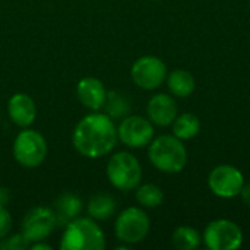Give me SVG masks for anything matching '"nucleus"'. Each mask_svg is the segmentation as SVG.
<instances>
[{
  "instance_id": "10",
  "label": "nucleus",
  "mask_w": 250,
  "mask_h": 250,
  "mask_svg": "<svg viewBox=\"0 0 250 250\" xmlns=\"http://www.w3.org/2000/svg\"><path fill=\"white\" fill-rule=\"evenodd\" d=\"M154 135V123L142 116H126L117 127L119 141L129 148L148 146Z\"/></svg>"
},
{
  "instance_id": "2",
  "label": "nucleus",
  "mask_w": 250,
  "mask_h": 250,
  "mask_svg": "<svg viewBox=\"0 0 250 250\" xmlns=\"http://www.w3.org/2000/svg\"><path fill=\"white\" fill-rule=\"evenodd\" d=\"M148 157L158 171L167 174L180 173L188 164V149L183 141L174 135L154 138L148 145Z\"/></svg>"
},
{
  "instance_id": "7",
  "label": "nucleus",
  "mask_w": 250,
  "mask_h": 250,
  "mask_svg": "<svg viewBox=\"0 0 250 250\" xmlns=\"http://www.w3.org/2000/svg\"><path fill=\"white\" fill-rule=\"evenodd\" d=\"M202 242L209 250H236L243 243V231L234 221L220 218L205 227Z\"/></svg>"
},
{
  "instance_id": "23",
  "label": "nucleus",
  "mask_w": 250,
  "mask_h": 250,
  "mask_svg": "<svg viewBox=\"0 0 250 250\" xmlns=\"http://www.w3.org/2000/svg\"><path fill=\"white\" fill-rule=\"evenodd\" d=\"M12 230V215L4 205H0V240L9 236Z\"/></svg>"
},
{
  "instance_id": "22",
  "label": "nucleus",
  "mask_w": 250,
  "mask_h": 250,
  "mask_svg": "<svg viewBox=\"0 0 250 250\" xmlns=\"http://www.w3.org/2000/svg\"><path fill=\"white\" fill-rule=\"evenodd\" d=\"M31 243L23 236V233H18L13 236H6L3 240H0V249L6 250H23L29 249Z\"/></svg>"
},
{
  "instance_id": "19",
  "label": "nucleus",
  "mask_w": 250,
  "mask_h": 250,
  "mask_svg": "<svg viewBox=\"0 0 250 250\" xmlns=\"http://www.w3.org/2000/svg\"><path fill=\"white\" fill-rule=\"evenodd\" d=\"M173 246L179 250H195L202 243V236L189 226H180L171 236Z\"/></svg>"
},
{
  "instance_id": "9",
  "label": "nucleus",
  "mask_w": 250,
  "mask_h": 250,
  "mask_svg": "<svg viewBox=\"0 0 250 250\" xmlns=\"http://www.w3.org/2000/svg\"><path fill=\"white\" fill-rule=\"evenodd\" d=\"M167 66L166 63L155 56L139 57L130 69L132 81L142 89L152 91L161 86L167 79Z\"/></svg>"
},
{
  "instance_id": "20",
  "label": "nucleus",
  "mask_w": 250,
  "mask_h": 250,
  "mask_svg": "<svg viewBox=\"0 0 250 250\" xmlns=\"http://www.w3.org/2000/svg\"><path fill=\"white\" fill-rule=\"evenodd\" d=\"M135 190V198L142 208H157L164 201V192L157 185H139Z\"/></svg>"
},
{
  "instance_id": "3",
  "label": "nucleus",
  "mask_w": 250,
  "mask_h": 250,
  "mask_svg": "<svg viewBox=\"0 0 250 250\" xmlns=\"http://www.w3.org/2000/svg\"><path fill=\"white\" fill-rule=\"evenodd\" d=\"M105 236L94 218L76 217L66 224L62 236V250H103Z\"/></svg>"
},
{
  "instance_id": "14",
  "label": "nucleus",
  "mask_w": 250,
  "mask_h": 250,
  "mask_svg": "<svg viewBox=\"0 0 250 250\" xmlns=\"http://www.w3.org/2000/svg\"><path fill=\"white\" fill-rule=\"evenodd\" d=\"M7 114L10 120L19 127H29L37 119L35 101L23 92L12 95L7 101Z\"/></svg>"
},
{
  "instance_id": "17",
  "label": "nucleus",
  "mask_w": 250,
  "mask_h": 250,
  "mask_svg": "<svg viewBox=\"0 0 250 250\" xmlns=\"http://www.w3.org/2000/svg\"><path fill=\"white\" fill-rule=\"evenodd\" d=\"M171 126H173V135L182 141H190L196 138L198 133L201 132V120L193 113L177 114Z\"/></svg>"
},
{
  "instance_id": "1",
  "label": "nucleus",
  "mask_w": 250,
  "mask_h": 250,
  "mask_svg": "<svg viewBox=\"0 0 250 250\" xmlns=\"http://www.w3.org/2000/svg\"><path fill=\"white\" fill-rule=\"evenodd\" d=\"M117 127L107 113L92 111L82 117L73 129L72 144L86 158H101L110 154L117 144Z\"/></svg>"
},
{
  "instance_id": "5",
  "label": "nucleus",
  "mask_w": 250,
  "mask_h": 250,
  "mask_svg": "<svg viewBox=\"0 0 250 250\" xmlns=\"http://www.w3.org/2000/svg\"><path fill=\"white\" fill-rule=\"evenodd\" d=\"M48 145L45 138L32 129H23L18 133L13 142L15 160L26 168H35L41 166L47 157Z\"/></svg>"
},
{
  "instance_id": "12",
  "label": "nucleus",
  "mask_w": 250,
  "mask_h": 250,
  "mask_svg": "<svg viewBox=\"0 0 250 250\" xmlns=\"http://www.w3.org/2000/svg\"><path fill=\"white\" fill-rule=\"evenodd\" d=\"M76 95L83 107L91 111H100L105 105L107 89L100 79L94 76H86L78 82Z\"/></svg>"
},
{
  "instance_id": "4",
  "label": "nucleus",
  "mask_w": 250,
  "mask_h": 250,
  "mask_svg": "<svg viewBox=\"0 0 250 250\" xmlns=\"http://www.w3.org/2000/svg\"><path fill=\"white\" fill-rule=\"evenodd\" d=\"M105 173L113 188L122 192L135 190L142 180V166L139 160L126 151L116 152L110 157Z\"/></svg>"
},
{
  "instance_id": "15",
  "label": "nucleus",
  "mask_w": 250,
  "mask_h": 250,
  "mask_svg": "<svg viewBox=\"0 0 250 250\" xmlns=\"http://www.w3.org/2000/svg\"><path fill=\"white\" fill-rule=\"evenodd\" d=\"M167 88L171 95L177 98H186L193 94L196 88V82L193 75L185 69H176L167 75Z\"/></svg>"
},
{
  "instance_id": "18",
  "label": "nucleus",
  "mask_w": 250,
  "mask_h": 250,
  "mask_svg": "<svg viewBox=\"0 0 250 250\" xmlns=\"http://www.w3.org/2000/svg\"><path fill=\"white\" fill-rule=\"evenodd\" d=\"M117 204L113 196L107 193L94 195L88 202V215L97 221L108 220L114 215Z\"/></svg>"
},
{
  "instance_id": "21",
  "label": "nucleus",
  "mask_w": 250,
  "mask_h": 250,
  "mask_svg": "<svg viewBox=\"0 0 250 250\" xmlns=\"http://www.w3.org/2000/svg\"><path fill=\"white\" fill-rule=\"evenodd\" d=\"M104 107L107 108V114L111 119L126 117L127 113L130 111V100L122 92L110 91L107 92V100Z\"/></svg>"
},
{
  "instance_id": "13",
  "label": "nucleus",
  "mask_w": 250,
  "mask_h": 250,
  "mask_svg": "<svg viewBox=\"0 0 250 250\" xmlns=\"http://www.w3.org/2000/svg\"><path fill=\"white\" fill-rule=\"evenodd\" d=\"M146 114L154 125L161 127L170 126L179 114L177 103L168 94H157L148 101Z\"/></svg>"
},
{
  "instance_id": "25",
  "label": "nucleus",
  "mask_w": 250,
  "mask_h": 250,
  "mask_svg": "<svg viewBox=\"0 0 250 250\" xmlns=\"http://www.w3.org/2000/svg\"><path fill=\"white\" fill-rule=\"evenodd\" d=\"M240 196H242V199H243V202L250 207V185H245L243 186V189H242V192H240Z\"/></svg>"
},
{
  "instance_id": "8",
  "label": "nucleus",
  "mask_w": 250,
  "mask_h": 250,
  "mask_svg": "<svg viewBox=\"0 0 250 250\" xmlns=\"http://www.w3.org/2000/svg\"><path fill=\"white\" fill-rule=\"evenodd\" d=\"M208 186L211 192L223 199H233L240 196L245 186L243 173L230 164H221L212 168L208 176Z\"/></svg>"
},
{
  "instance_id": "6",
  "label": "nucleus",
  "mask_w": 250,
  "mask_h": 250,
  "mask_svg": "<svg viewBox=\"0 0 250 250\" xmlns=\"http://www.w3.org/2000/svg\"><path fill=\"white\" fill-rule=\"evenodd\" d=\"M151 229V221L146 212L138 207H129L122 211L114 224L117 239L126 245H136L146 239Z\"/></svg>"
},
{
  "instance_id": "11",
  "label": "nucleus",
  "mask_w": 250,
  "mask_h": 250,
  "mask_svg": "<svg viewBox=\"0 0 250 250\" xmlns=\"http://www.w3.org/2000/svg\"><path fill=\"white\" fill-rule=\"evenodd\" d=\"M57 215L54 209L37 207L26 212L22 220V233L29 243L45 240L57 227Z\"/></svg>"
},
{
  "instance_id": "24",
  "label": "nucleus",
  "mask_w": 250,
  "mask_h": 250,
  "mask_svg": "<svg viewBox=\"0 0 250 250\" xmlns=\"http://www.w3.org/2000/svg\"><path fill=\"white\" fill-rule=\"evenodd\" d=\"M29 249L31 250H51L53 248H51L50 245L44 243V240H40V242H34V243H31Z\"/></svg>"
},
{
  "instance_id": "16",
  "label": "nucleus",
  "mask_w": 250,
  "mask_h": 250,
  "mask_svg": "<svg viewBox=\"0 0 250 250\" xmlns=\"http://www.w3.org/2000/svg\"><path fill=\"white\" fill-rule=\"evenodd\" d=\"M54 212L57 215V221L59 224H67L69 221L75 220L76 217L81 215L82 212V201L73 195V193H63L56 199V205H54Z\"/></svg>"
},
{
  "instance_id": "26",
  "label": "nucleus",
  "mask_w": 250,
  "mask_h": 250,
  "mask_svg": "<svg viewBox=\"0 0 250 250\" xmlns=\"http://www.w3.org/2000/svg\"><path fill=\"white\" fill-rule=\"evenodd\" d=\"M9 199H10V192L6 188H0V205H4L6 207V204L9 202Z\"/></svg>"
}]
</instances>
